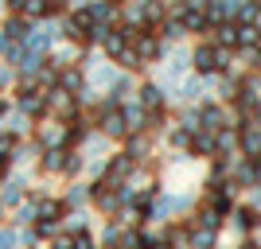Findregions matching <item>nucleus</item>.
<instances>
[{"instance_id":"nucleus-3","label":"nucleus","mask_w":261,"mask_h":249,"mask_svg":"<svg viewBox=\"0 0 261 249\" xmlns=\"http://www.w3.org/2000/svg\"><path fill=\"white\" fill-rule=\"evenodd\" d=\"M133 54L141 59V66H152V63H160L168 51H164V39L156 32H137L133 35Z\"/></svg>"},{"instance_id":"nucleus-13","label":"nucleus","mask_w":261,"mask_h":249,"mask_svg":"<svg viewBox=\"0 0 261 249\" xmlns=\"http://www.w3.org/2000/svg\"><path fill=\"white\" fill-rule=\"evenodd\" d=\"M59 199L66 203V214H70V210H82V206L90 203V183H70Z\"/></svg>"},{"instance_id":"nucleus-10","label":"nucleus","mask_w":261,"mask_h":249,"mask_svg":"<svg viewBox=\"0 0 261 249\" xmlns=\"http://www.w3.org/2000/svg\"><path fill=\"white\" fill-rule=\"evenodd\" d=\"M121 144H125V152H129L137 163H144L148 156H152V136H148V132H129Z\"/></svg>"},{"instance_id":"nucleus-21","label":"nucleus","mask_w":261,"mask_h":249,"mask_svg":"<svg viewBox=\"0 0 261 249\" xmlns=\"http://www.w3.org/2000/svg\"><path fill=\"white\" fill-rule=\"evenodd\" d=\"M23 4H28V0H4V8H8L12 16H20V12H23Z\"/></svg>"},{"instance_id":"nucleus-11","label":"nucleus","mask_w":261,"mask_h":249,"mask_svg":"<svg viewBox=\"0 0 261 249\" xmlns=\"http://www.w3.org/2000/svg\"><path fill=\"white\" fill-rule=\"evenodd\" d=\"M164 101H168V94H164L160 82H144V86H137V105H141V109H164Z\"/></svg>"},{"instance_id":"nucleus-9","label":"nucleus","mask_w":261,"mask_h":249,"mask_svg":"<svg viewBox=\"0 0 261 249\" xmlns=\"http://www.w3.org/2000/svg\"><path fill=\"white\" fill-rule=\"evenodd\" d=\"M187 156H199V160H215V156H218L215 132H191V144H187Z\"/></svg>"},{"instance_id":"nucleus-23","label":"nucleus","mask_w":261,"mask_h":249,"mask_svg":"<svg viewBox=\"0 0 261 249\" xmlns=\"http://www.w3.org/2000/svg\"><path fill=\"white\" fill-rule=\"evenodd\" d=\"M133 4H141V0H133Z\"/></svg>"},{"instance_id":"nucleus-14","label":"nucleus","mask_w":261,"mask_h":249,"mask_svg":"<svg viewBox=\"0 0 261 249\" xmlns=\"http://www.w3.org/2000/svg\"><path fill=\"white\" fill-rule=\"evenodd\" d=\"M86 172V160H82V152L78 148H63V179H78V175Z\"/></svg>"},{"instance_id":"nucleus-8","label":"nucleus","mask_w":261,"mask_h":249,"mask_svg":"<svg viewBox=\"0 0 261 249\" xmlns=\"http://www.w3.org/2000/svg\"><path fill=\"white\" fill-rule=\"evenodd\" d=\"M230 222H234L238 234H253V230H261V210L253 203H242V206L230 210Z\"/></svg>"},{"instance_id":"nucleus-17","label":"nucleus","mask_w":261,"mask_h":249,"mask_svg":"<svg viewBox=\"0 0 261 249\" xmlns=\"http://www.w3.org/2000/svg\"><path fill=\"white\" fill-rule=\"evenodd\" d=\"M184 101H199V94H203V82L199 78H191V82H179V90H175Z\"/></svg>"},{"instance_id":"nucleus-2","label":"nucleus","mask_w":261,"mask_h":249,"mask_svg":"<svg viewBox=\"0 0 261 249\" xmlns=\"http://www.w3.org/2000/svg\"><path fill=\"white\" fill-rule=\"evenodd\" d=\"M191 70H195L199 78L226 74L230 70V51H222V47H215V43H199L195 51H191Z\"/></svg>"},{"instance_id":"nucleus-19","label":"nucleus","mask_w":261,"mask_h":249,"mask_svg":"<svg viewBox=\"0 0 261 249\" xmlns=\"http://www.w3.org/2000/svg\"><path fill=\"white\" fill-rule=\"evenodd\" d=\"M20 141H23V136H16V132H8V129H0V152H4V156H12Z\"/></svg>"},{"instance_id":"nucleus-1","label":"nucleus","mask_w":261,"mask_h":249,"mask_svg":"<svg viewBox=\"0 0 261 249\" xmlns=\"http://www.w3.org/2000/svg\"><path fill=\"white\" fill-rule=\"evenodd\" d=\"M12 94H16V101H12V105L20 109L32 125L47 121V90H39L35 82H16V90H12Z\"/></svg>"},{"instance_id":"nucleus-12","label":"nucleus","mask_w":261,"mask_h":249,"mask_svg":"<svg viewBox=\"0 0 261 249\" xmlns=\"http://www.w3.org/2000/svg\"><path fill=\"white\" fill-rule=\"evenodd\" d=\"M32 27H35V23L28 20V16H8V20L0 23V32H4V39H12V43H23Z\"/></svg>"},{"instance_id":"nucleus-16","label":"nucleus","mask_w":261,"mask_h":249,"mask_svg":"<svg viewBox=\"0 0 261 249\" xmlns=\"http://www.w3.org/2000/svg\"><path fill=\"white\" fill-rule=\"evenodd\" d=\"M70 249H98L94 230H78V234H70Z\"/></svg>"},{"instance_id":"nucleus-15","label":"nucleus","mask_w":261,"mask_h":249,"mask_svg":"<svg viewBox=\"0 0 261 249\" xmlns=\"http://www.w3.org/2000/svg\"><path fill=\"white\" fill-rule=\"evenodd\" d=\"M191 222H195V226H203V230H215V234H218V230H222V222H226V218L218 214V210H211V206H203V210H199V214L191 218Z\"/></svg>"},{"instance_id":"nucleus-24","label":"nucleus","mask_w":261,"mask_h":249,"mask_svg":"<svg viewBox=\"0 0 261 249\" xmlns=\"http://www.w3.org/2000/svg\"><path fill=\"white\" fill-rule=\"evenodd\" d=\"M257 160H261V156H257Z\"/></svg>"},{"instance_id":"nucleus-22","label":"nucleus","mask_w":261,"mask_h":249,"mask_svg":"<svg viewBox=\"0 0 261 249\" xmlns=\"http://www.w3.org/2000/svg\"><path fill=\"white\" fill-rule=\"evenodd\" d=\"M253 187H261V160H253Z\"/></svg>"},{"instance_id":"nucleus-4","label":"nucleus","mask_w":261,"mask_h":249,"mask_svg":"<svg viewBox=\"0 0 261 249\" xmlns=\"http://www.w3.org/2000/svg\"><path fill=\"white\" fill-rule=\"evenodd\" d=\"M195 113H199V132H222V129H230V113L218 105V101H203Z\"/></svg>"},{"instance_id":"nucleus-18","label":"nucleus","mask_w":261,"mask_h":249,"mask_svg":"<svg viewBox=\"0 0 261 249\" xmlns=\"http://www.w3.org/2000/svg\"><path fill=\"white\" fill-rule=\"evenodd\" d=\"M0 249H20V230L16 226H0Z\"/></svg>"},{"instance_id":"nucleus-7","label":"nucleus","mask_w":261,"mask_h":249,"mask_svg":"<svg viewBox=\"0 0 261 249\" xmlns=\"http://www.w3.org/2000/svg\"><path fill=\"white\" fill-rule=\"evenodd\" d=\"M55 90L82 98V90H86V70H82L78 63H74V66H63V70H59V78H55Z\"/></svg>"},{"instance_id":"nucleus-6","label":"nucleus","mask_w":261,"mask_h":249,"mask_svg":"<svg viewBox=\"0 0 261 249\" xmlns=\"http://www.w3.org/2000/svg\"><path fill=\"white\" fill-rule=\"evenodd\" d=\"M23 199H28V179H23V175L0 179V206H4V210H16Z\"/></svg>"},{"instance_id":"nucleus-5","label":"nucleus","mask_w":261,"mask_h":249,"mask_svg":"<svg viewBox=\"0 0 261 249\" xmlns=\"http://www.w3.org/2000/svg\"><path fill=\"white\" fill-rule=\"evenodd\" d=\"M234 129H238V156L257 160V156H261V129H257V125H250V121H238Z\"/></svg>"},{"instance_id":"nucleus-20","label":"nucleus","mask_w":261,"mask_h":249,"mask_svg":"<svg viewBox=\"0 0 261 249\" xmlns=\"http://www.w3.org/2000/svg\"><path fill=\"white\" fill-rule=\"evenodd\" d=\"M8 172H12V156L0 152V179H8Z\"/></svg>"}]
</instances>
